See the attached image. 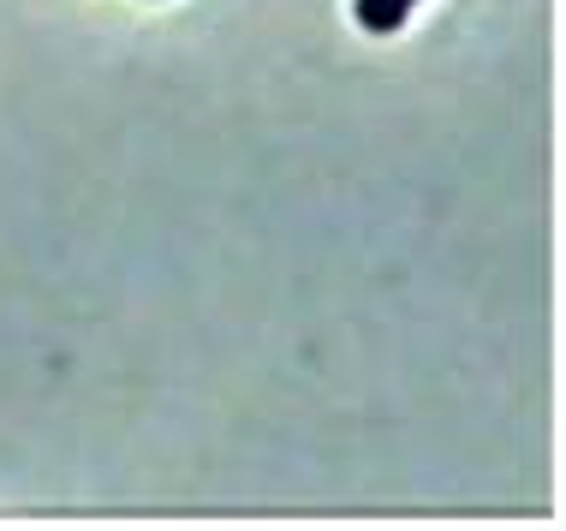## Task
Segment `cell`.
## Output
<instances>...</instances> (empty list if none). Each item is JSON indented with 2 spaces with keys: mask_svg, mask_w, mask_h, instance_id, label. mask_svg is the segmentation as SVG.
<instances>
[{
  "mask_svg": "<svg viewBox=\"0 0 566 531\" xmlns=\"http://www.w3.org/2000/svg\"><path fill=\"white\" fill-rule=\"evenodd\" d=\"M406 7H411V0H406Z\"/></svg>",
  "mask_w": 566,
  "mask_h": 531,
  "instance_id": "7a4b0ae2",
  "label": "cell"
},
{
  "mask_svg": "<svg viewBox=\"0 0 566 531\" xmlns=\"http://www.w3.org/2000/svg\"><path fill=\"white\" fill-rule=\"evenodd\" d=\"M406 0H358V24L364 30H400Z\"/></svg>",
  "mask_w": 566,
  "mask_h": 531,
  "instance_id": "6da1fadb",
  "label": "cell"
}]
</instances>
